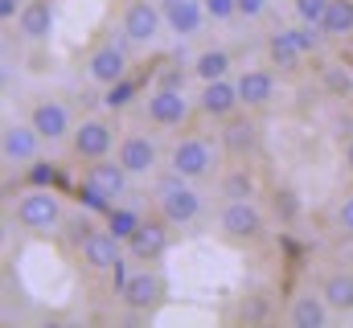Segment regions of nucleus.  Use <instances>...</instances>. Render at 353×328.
I'll list each match as a JSON object with an SVG mask.
<instances>
[{
    "mask_svg": "<svg viewBox=\"0 0 353 328\" xmlns=\"http://www.w3.org/2000/svg\"><path fill=\"white\" fill-rule=\"evenodd\" d=\"M267 58H271V66H279V70H296L300 58H304V50L296 45L292 29H279V33L267 37Z\"/></svg>",
    "mask_w": 353,
    "mask_h": 328,
    "instance_id": "nucleus-22",
    "label": "nucleus"
},
{
    "mask_svg": "<svg viewBox=\"0 0 353 328\" xmlns=\"http://www.w3.org/2000/svg\"><path fill=\"white\" fill-rule=\"evenodd\" d=\"M87 74L99 86H111V82L128 79V50L115 45V41H99L87 54Z\"/></svg>",
    "mask_w": 353,
    "mask_h": 328,
    "instance_id": "nucleus-8",
    "label": "nucleus"
},
{
    "mask_svg": "<svg viewBox=\"0 0 353 328\" xmlns=\"http://www.w3.org/2000/svg\"><path fill=\"white\" fill-rule=\"evenodd\" d=\"M345 168H350V172H353V140H350V144H345Z\"/></svg>",
    "mask_w": 353,
    "mask_h": 328,
    "instance_id": "nucleus-36",
    "label": "nucleus"
},
{
    "mask_svg": "<svg viewBox=\"0 0 353 328\" xmlns=\"http://www.w3.org/2000/svg\"><path fill=\"white\" fill-rule=\"evenodd\" d=\"M157 209H161V218L165 222H173V226H189L197 214H201V193L169 168V176H161V185H157Z\"/></svg>",
    "mask_w": 353,
    "mask_h": 328,
    "instance_id": "nucleus-1",
    "label": "nucleus"
},
{
    "mask_svg": "<svg viewBox=\"0 0 353 328\" xmlns=\"http://www.w3.org/2000/svg\"><path fill=\"white\" fill-rule=\"evenodd\" d=\"M161 25H165V12L152 0H128V8L119 17V29L132 45H152L161 37Z\"/></svg>",
    "mask_w": 353,
    "mask_h": 328,
    "instance_id": "nucleus-4",
    "label": "nucleus"
},
{
    "mask_svg": "<svg viewBox=\"0 0 353 328\" xmlns=\"http://www.w3.org/2000/svg\"><path fill=\"white\" fill-rule=\"evenodd\" d=\"M17 29L25 41H46L54 33V4L50 0H25L17 12Z\"/></svg>",
    "mask_w": 353,
    "mask_h": 328,
    "instance_id": "nucleus-18",
    "label": "nucleus"
},
{
    "mask_svg": "<svg viewBox=\"0 0 353 328\" xmlns=\"http://www.w3.org/2000/svg\"><path fill=\"white\" fill-rule=\"evenodd\" d=\"M189 115H193V107L181 86H157L148 94V119L157 127H181V123H189Z\"/></svg>",
    "mask_w": 353,
    "mask_h": 328,
    "instance_id": "nucleus-6",
    "label": "nucleus"
},
{
    "mask_svg": "<svg viewBox=\"0 0 353 328\" xmlns=\"http://www.w3.org/2000/svg\"><path fill=\"white\" fill-rule=\"evenodd\" d=\"M169 226L173 222H165V218H148V222H140L136 226V234L128 238V254L136 258V263H152V258H161L165 250H169Z\"/></svg>",
    "mask_w": 353,
    "mask_h": 328,
    "instance_id": "nucleus-9",
    "label": "nucleus"
},
{
    "mask_svg": "<svg viewBox=\"0 0 353 328\" xmlns=\"http://www.w3.org/2000/svg\"><path fill=\"white\" fill-rule=\"evenodd\" d=\"M161 12H165V25L176 37H193L201 29V21L210 17L205 0H161Z\"/></svg>",
    "mask_w": 353,
    "mask_h": 328,
    "instance_id": "nucleus-16",
    "label": "nucleus"
},
{
    "mask_svg": "<svg viewBox=\"0 0 353 328\" xmlns=\"http://www.w3.org/2000/svg\"><path fill=\"white\" fill-rule=\"evenodd\" d=\"M111 144H115V132H111L107 119H83V123L70 132V152H74L79 161H99V156H107Z\"/></svg>",
    "mask_w": 353,
    "mask_h": 328,
    "instance_id": "nucleus-7",
    "label": "nucleus"
},
{
    "mask_svg": "<svg viewBox=\"0 0 353 328\" xmlns=\"http://www.w3.org/2000/svg\"><path fill=\"white\" fill-rule=\"evenodd\" d=\"M193 74L201 82L226 79V74H230V54H226V50H201L197 62H193Z\"/></svg>",
    "mask_w": 353,
    "mask_h": 328,
    "instance_id": "nucleus-25",
    "label": "nucleus"
},
{
    "mask_svg": "<svg viewBox=\"0 0 353 328\" xmlns=\"http://www.w3.org/2000/svg\"><path fill=\"white\" fill-rule=\"evenodd\" d=\"M333 222H337V230L345 234V238H353V193L337 205V214H333Z\"/></svg>",
    "mask_w": 353,
    "mask_h": 328,
    "instance_id": "nucleus-31",
    "label": "nucleus"
},
{
    "mask_svg": "<svg viewBox=\"0 0 353 328\" xmlns=\"http://www.w3.org/2000/svg\"><path fill=\"white\" fill-rule=\"evenodd\" d=\"M234 86H239V99H243L247 111H259V107H267L275 99V79L267 70H243Z\"/></svg>",
    "mask_w": 353,
    "mask_h": 328,
    "instance_id": "nucleus-20",
    "label": "nucleus"
},
{
    "mask_svg": "<svg viewBox=\"0 0 353 328\" xmlns=\"http://www.w3.org/2000/svg\"><path fill=\"white\" fill-rule=\"evenodd\" d=\"M321 33H325V37H333V41L350 37V33H353V0H329L325 21H321Z\"/></svg>",
    "mask_w": 353,
    "mask_h": 328,
    "instance_id": "nucleus-23",
    "label": "nucleus"
},
{
    "mask_svg": "<svg viewBox=\"0 0 353 328\" xmlns=\"http://www.w3.org/2000/svg\"><path fill=\"white\" fill-rule=\"evenodd\" d=\"M29 123L37 127V136L41 140H66L70 132H74V123H70V111H66V103L62 99H37L33 103V111H29Z\"/></svg>",
    "mask_w": 353,
    "mask_h": 328,
    "instance_id": "nucleus-10",
    "label": "nucleus"
},
{
    "mask_svg": "<svg viewBox=\"0 0 353 328\" xmlns=\"http://www.w3.org/2000/svg\"><path fill=\"white\" fill-rule=\"evenodd\" d=\"M169 168L181 172L185 181H205L214 172V148L201 136H185V140H176L173 152H169Z\"/></svg>",
    "mask_w": 353,
    "mask_h": 328,
    "instance_id": "nucleus-5",
    "label": "nucleus"
},
{
    "mask_svg": "<svg viewBox=\"0 0 353 328\" xmlns=\"http://www.w3.org/2000/svg\"><path fill=\"white\" fill-rule=\"evenodd\" d=\"M218 230L230 238V243H259L263 238V214L251 197H239V201H226L222 214H218Z\"/></svg>",
    "mask_w": 353,
    "mask_h": 328,
    "instance_id": "nucleus-3",
    "label": "nucleus"
},
{
    "mask_svg": "<svg viewBox=\"0 0 353 328\" xmlns=\"http://www.w3.org/2000/svg\"><path fill=\"white\" fill-rule=\"evenodd\" d=\"M222 197H226V201L255 197V176H251L247 168H234V172H226V181H222Z\"/></svg>",
    "mask_w": 353,
    "mask_h": 328,
    "instance_id": "nucleus-26",
    "label": "nucleus"
},
{
    "mask_svg": "<svg viewBox=\"0 0 353 328\" xmlns=\"http://www.w3.org/2000/svg\"><path fill=\"white\" fill-rule=\"evenodd\" d=\"M239 12L243 17H259L263 12V0H239Z\"/></svg>",
    "mask_w": 353,
    "mask_h": 328,
    "instance_id": "nucleus-34",
    "label": "nucleus"
},
{
    "mask_svg": "<svg viewBox=\"0 0 353 328\" xmlns=\"http://www.w3.org/2000/svg\"><path fill=\"white\" fill-rule=\"evenodd\" d=\"M325 8H329V0H296V17L308 21V25H321L325 21Z\"/></svg>",
    "mask_w": 353,
    "mask_h": 328,
    "instance_id": "nucleus-29",
    "label": "nucleus"
},
{
    "mask_svg": "<svg viewBox=\"0 0 353 328\" xmlns=\"http://www.w3.org/2000/svg\"><path fill=\"white\" fill-rule=\"evenodd\" d=\"M37 148H41V136H37V127H33V123H4V136H0L4 164L37 161Z\"/></svg>",
    "mask_w": 353,
    "mask_h": 328,
    "instance_id": "nucleus-14",
    "label": "nucleus"
},
{
    "mask_svg": "<svg viewBox=\"0 0 353 328\" xmlns=\"http://www.w3.org/2000/svg\"><path fill=\"white\" fill-rule=\"evenodd\" d=\"M316 29H321V25H308V21H300V25L292 29V37H296V45H300L304 54H308V50H316V41H321V37H316Z\"/></svg>",
    "mask_w": 353,
    "mask_h": 328,
    "instance_id": "nucleus-30",
    "label": "nucleus"
},
{
    "mask_svg": "<svg viewBox=\"0 0 353 328\" xmlns=\"http://www.w3.org/2000/svg\"><path fill=\"white\" fill-rule=\"evenodd\" d=\"M136 226H140V218H136L132 209H115V205H111V214H107V230H111L119 243H128V238L136 234Z\"/></svg>",
    "mask_w": 353,
    "mask_h": 328,
    "instance_id": "nucleus-27",
    "label": "nucleus"
},
{
    "mask_svg": "<svg viewBox=\"0 0 353 328\" xmlns=\"http://www.w3.org/2000/svg\"><path fill=\"white\" fill-rule=\"evenodd\" d=\"M17 12H21V8H17V0H0V17H4V21H12Z\"/></svg>",
    "mask_w": 353,
    "mask_h": 328,
    "instance_id": "nucleus-35",
    "label": "nucleus"
},
{
    "mask_svg": "<svg viewBox=\"0 0 353 328\" xmlns=\"http://www.w3.org/2000/svg\"><path fill=\"white\" fill-rule=\"evenodd\" d=\"M205 12H210L214 21H226V17L239 12V0H205Z\"/></svg>",
    "mask_w": 353,
    "mask_h": 328,
    "instance_id": "nucleus-33",
    "label": "nucleus"
},
{
    "mask_svg": "<svg viewBox=\"0 0 353 328\" xmlns=\"http://www.w3.org/2000/svg\"><path fill=\"white\" fill-rule=\"evenodd\" d=\"M255 144H259V127H255V119L251 115H226L222 119V148L230 152V156H247V152H255Z\"/></svg>",
    "mask_w": 353,
    "mask_h": 328,
    "instance_id": "nucleus-17",
    "label": "nucleus"
},
{
    "mask_svg": "<svg viewBox=\"0 0 353 328\" xmlns=\"http://www.w3.org/2000/svg\"><path fill=\"white\" fill-rule=\"evenodd\" d=\"M329 320V300L316 291H308V296H296L292 300V308H288V325L292 328H325Z\"/></svg>",
    "mask_w": 353,
    "mask_h": 328,
    "instance_id": "nucleus-21",
    "label": "nucleus"
},
{
    "mask_svg": "<svg viewBox=\"0 0 353 328\" xmlns=\"http://www.w3.org/2000/svg\"><path fill=\"white\" fill-rule=\"evenodd\" d=\"M132 94H136V82L119 79V82H111V86H107V99H103V103H107L111 111H119V107H128V103H132Z\"/></svg>",
    "mask_w": 353,
    "mask_h": 328,
    "instance_id": "nucleus-28",
    "label": "nucleus"
},
{
    "mask_svg": "<svg viewBox=\"0 0 353 328\" xmlns=\"http://www.w3.org/2000/svg\"><path fill=\"white\" fill-rule=\"evenodd\" d=\"M321 296L329 300V308H337V312H353V275H345V271L325 275Z\"/></svg>",
    "mask_w": 353,
    "mask_h": 328,
    "instance_id": "nucleus-24",
    "label": "nucleus"
},
{
    "mask_svg": "<svg viewBox=\"0 0 353 328\" xmlns=\"http://www.w3.org/2000/svg\"><path fill=\"white\" fill-rule=\"evenodd\" d=\"M17 222L33 234H46L62 222V197L46 185H29V193L17 201Z\"/></svg>",
    "mask_w": 353,
    "mask_h": 328,
    "instance_id": "nucleus-2",
    "label": "nucleus"
},
{
    "mask_svg": "<svg viewBox=\"0 0 353 328\" xmlns=\"http://www.w3.org/2000/svg\"><path fill=\"white\" fill-rule=\"evenodd\" d=\"M119 296H123V304H128L132 312H148L152 304H161L165 283H161L157 271H136V275H128V283L119 287Z\"/></svg>",
    "mask_w": 353,
    "mask_h": 328,
    "instance_id": "nucleus-15",
    "label": "nucleus"
},
{
    "mask_svg": "<svg viewBox=\"0 0 353 328\" xmlns=\"http://www.w3.org/2000/svg\"><path fill=\"white\" fill-rule=\"evenodd\" d=\"M243 107L239 99V86L230 79H214V82H201V94H197V111L210 115V119H226Z\"/></svg>",
    "mask_w": 353,
    "mask_h": 328,
    "instance_id": "nucleus-13",
    "label": "nucleus"
},
{
    "mask_svg": "<svg viewBox=\"0 0 353 328\" xmlns=\"http://www.w3.org/2000/svg\"><path fill=\"white\" fill-rule=\"evenodd\" d=\"M79 258L87 263L90 271H115L123 258H119V238L111 230H90L79 238Z\"/></svg>",
    "mask_w": 353,
    "mask_h": 328,
    "instance_id": "nucleus-11",
    "label": "nucleus"
},
{
    "mask_svg": "<svg viewBox=\"0 0 353 328\" xmlns=\"http://www.w3.org/2000/svg\"><path fill=\"white\" fill-rule=\"evenodd\" d=\"M128 168L119 161H107V156H99V161L87 164V181L94 185V189H103L107 197H123V189H128Z\"/></svg>",
    "mask_w": 353,
    "mask_h": 328,
    "instance_id": "nucleus-19",
    "label": "nucleus"
},
{
    "mask_svg": "<svg viewBox=\"0 0 353 328\" xmlns=\"http://www.w3.org/2000/svg\"><path fill=\"white\" fill-rule=\"evenodd\" d=\"M54 181H58V168H54V164H33V168H29V185L54 189Z\"/></svg>",
    "mask_w": 353,
    "mask_h": 328,
    "instance_id": "nucleus-32",
    "label": "nucleus"
},
{
    "mask_svg": "<svg viewBox=\"0 0 353 328\" xmlns=\"http://www.w3.org/2000/svg\"><path fill=\"white\" fill-rule=\"evenodd\" d=\"M115 161L123 164L132 176H148L157 161H161V152H157V144L148 140V136H140V132H128L123 140H119V148H115Z\"/></svg>",
    "mask_w": 353,
    "mask_h": 328,
    "instance_id": "nucleus-12",
    "label": "nucleus"
}]
</instances>
